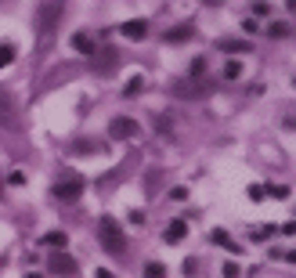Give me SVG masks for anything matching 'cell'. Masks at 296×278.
Returning a JSON list of instances; mask_svg holds the SVG:
<instances>
[{"label": "cell", "mask_w": 296, "mask_h": 278, "mask_svg": "<svg viewBox=\"0 0 296 278\" xmlns=\"http://www.w3.org/2000/svg\"><path fill=\"white\" fill-rule=\"evenodd\" d=\"M25 278H44V274H36V271H33V274H25Z\"/></svg>", "instance_id": "cell-30"}, {"label": "cell", "mask_w": 296, "mask_h": 278, "mask_svg": "<svg viewBox=\"0 0 296 278\" xmlns=\"http://www.w3.org/2000/svg\"><path fill=\"white\" fill-rule=\"evenodd\" d=\"M62 15H65V0H44V4L36 8V33L40 36H51Z\"/></svg>", "instance_id": "cell-2"}, {"label": "cell", "mask_w": 296, "mask_h": 278, "mask_svg": "<svg viewBox=\"0 0 296 278\" xmlns=\"http://www.w3.org/2000/svg\"><path fill=\"white\" fill-rule=\"evenodd\" d=\"M119 65V51L116 47H101V51H94V69L105 76V72H112Z\"/></svg>", "instance_id": "cell-8"}, {"label": "cell", "mask_w": 296, "mask_h": 278, "mask_svg": "<svg viewBox=\"0 0 296 278\" xmlns=\"http://www.w3.org/2000/svg\"><path fill=\"white\" fill-rule=\"evenodd\" d=\"M145 33H148V22H141V18H134V22L123 25V36H130V40H141Z\"/></svg>", "instance_id": "cell-13"}, {"label": "cell", "mask_w": 296, "mask_h": 278, "mask_svg": "<svg viewBox=\"0 0 296 278\" xmlns=\"http://www.w3.org/2000/svg\"><path fill=\"white\" fill-rule=\"evenodd\" d=\"M202 69H206V62H202V58H195V62H192V76H202Z\"/></svg>", "instance_id": "cell-24"}, {"label": "cell", "mask_w": 296, "mask_h": 278, "mask_svg": "<svg viewBox=\"0 0 296 278\" xmlns=\"http://www.w3.org/2000/svg\"><path fill=\"white\" fill-rule=\"evenodd\" d=\"M267 36L271 40H282V36H289V25L285 22H275V25H267Z\"/></svg>", "instance_id": "cell-18"}, {"label": "cell", "mask_w": 296, "mask_h": 278, "mask_svg": "<svg viewBox=\"0 0 296 278\" xmlns=\"http://www.w3.org/2000/svg\"><path fill=\"white\" fill-rule=\"evenodd\" d=\"M47 271H51V274H76V260H72V253H65V249H51V257H47Z\"/></svg>", "instance_id": "cell-4"}, {"label": "cell", "mask_w": 296, "mask_h": 278, "mask_svg": "<svg viewBox=\"0 0 296 278\" xmlns=\"http://www.w3.org/2000/svg\"><path fill=\"white\" fill-rule=\"evenodd\" d=\"M145 278H166V267L155 264V260H148V264H145Z\"/></svg>", "instance_id": "cell-17"}, {"label": "cell", "mask_w": 296, "mask_h": 278, "mask_svg": "<svg viewBox=\"0 0 296 278\" xmlns=\"http://www.w3.org/2000/svg\"><path fill=\"white\" fill-rule=\"evenodd\" d=\"M15 62V44H0V69H8Z\"/></svg>", "instance_id": "cell-16"}, {"label": "cell", "mask_w": 296, "mask_h": 278, "mask_svg": "<svg viewBox=\"0 0 296 278\" xmlns=\"http://www.w3.org/2000/svg\"><path fill=\"white\" fill-rule=\"evenodd\" d=\"M72 47H76L79 54H94V51H98V44L91 40V33H76V36H72Z\"/></svg>", "instance_id": "cell-9"}, {"label": "cell", "mask_w": 296, "mask_h": 278, "mask_svg": "<svg viewBox=\"0 0 296 278\" xmlns=\"http://www.w3.org/2000/svg\"><path fill=\"white\" fill-rule=\"evenodd\" d=\"M166 44H181V40H192V25H174V29H166Z\"/></svg>", "instance_id": "cell-12"}, {"label": "cell", "mask_w": 296, "mask_h": 278, "mask_svg": "<svg viewBox=\"0 0 296 278\" xmlns=\"http://www.w3.org/2000/svg\"><path fill=\"white\" fill-rule=\"evenodd\" d=\"M271 231H275V228H271V224H267V228H257V231H253V238H267V235H271Z\"/></svg>", "instance_id": "cell-26"}, {"label": "cell", "mask_w": 296, "mask_h": 278, "mask_svg": "<svg viewBox=\"0 0 296 278\" xmlns=\"http://www.w3.org/2000/svg\"><path fill=\"white\" fill-rule=\"evenodd\" d=\"M209 91H213V84L202 79V76H188V79H181V84H174V98H181V101H199Z\"/></svg>", "instance_id": "cell-3"}, {"label": "cell", "mask_w": 296, "mask_h": 278, "mask_svg": "<svg viewBox=\"0 0 296 278\" xmlns=\"http://www.w3.org/2000/svg\"><path fill=\"white\" fill-rule=\"evenodd\" d=\"M138 91H141V76H134V79H130V84H126V87H123V94H126V98H130V94H138Z\"/></svg>", "instance_id": "cell-22"}, {"label": "cell", "mask_w": 296, "mask_h": 278, "mask_svg": "<svg viewBox=\"0 0 296 278\" xmlns=\"http://www.w3.org/2000/svg\"><path fill=\"white\" fill-rule=\"evenodd\" d=\"M72 148H76V152H94V148H98V145H94V141H76V145H72Z\"/></svg>", "instance_id": "cell-23"}, {"label": "cell", "mask_w": 296, "mask_h": 278, "mask_svg": "<svg viewBox=\"0 0 296 278\" xmlns=\"http://www.w3.org/2000/svg\"><path fill=\"white\" fill-rule=\"evenodd\" d=\"M184 235H188V220H184V217H177L170 228H166V242H181Z\"/></svg>", "instance_id": "cell-10"}, {"label": "cell", "mask_w": 296, "mask_h": 278, "mask_svg": "<svg viewBox=\"0 0 296 278\" xmlns=\"http://www.w3.org/2000/svg\"><path fill=\"white\" fill-rule=\"evenodd\" d=\"M40 246H55V249H65V246H69V235H65V231H47L44 238H40Z\"/></svg>", "instance_id": "cell-11"}, {"label": "cell", "mask_w": 296, "mask_h": 278, "mask_svg": "<svg viewBox=\"0 0 296 278\" xmlns=\"http://www.w3.org/2000/svg\"><path fill=\"white\" fill-rule=\"evenodd\" d=\"M138 134V119H130V116H116L112 123H109V137L112 141H126V137H134Z\"/></svg>", "instance_id": "cell-5"}, {"label": "cell", "mask_w": 296, "mask_h": 278, "mask_svg": "<svg viewBox=\"0 0 296 278\" xmlns=\"http://www.w3.org/2000/svg\"><path fill=\"white\" fill-rule=\"evenodd\" d=\"M83 195V177H72V181H58L55 184V199L58 203H76Z\"/></svg>", "instance_id": "cell-6"}, {"label": "cell", "mask_w": 296, "mask_h": 278, "mask_svg": "<svg viewBox=\"0 0 296 278\" xmlns=\"http://www.w3.org/2000/svg\"><path fill=\"white\" fill-rule=\"evenodd\" d=\"M170 195H174V199H177V203H184V199H188V188H174V191H170Z\"/></svg>", "instance_id": "cell-25"}, {"label": "cell", "mask_w": 296, "mask_h": 278, "mask_svg": "<svg viewBox=\"0 0 296 278\" xmlns=\"http://www.w3.org/2000/svg\"><path fill=\"white\" fill-rule=\"evenodd\" d=\"M249 203H264V188L260 184H249Z\"/></svg>", "instance_id": "cell-21"}, {"label": "cell", "mask_w": 296, "mask_h": 278, "mask_svg": "<svg viewBox=\"0 0 296 278\" xmlns=\"http://www.w3.org/2000/svg\"><path fill=\"white\" fill-rule=\"evenodd\" d=\"M264 195H275V199H289V184H271V188H264Z\"/></svg>", "instance_id": "cell-19"}, {"label": "cell", "mask_w": 296, "mask_h": 278, "mask_svg": "<svg viewBox=\"0 0 296 278\" xmlns=\"http://www.w3.org/2000/svg\"><path fill=\"white\" fill-rule=\"evenodd\" d=\"M98 238H101V249H105V253H112V257H123V249H126V235H123L119 220H112V217H101V224H98Z\"/></svg>", "instance_id": "cell-1"}, {"label": "cell", "mask_w": 296, "mask_h": 278, "mask_svg": "<svg viewBox=\"0 0 296 278\" xmlns=\"http://www.w3.org/2000/svg\"><path fill=\"white\" fill-rule=\"evenodd\" d=\"M130 224H145V210H134L130 213Z\"/></svg>", "instance_id": "cell-27"}, {"label": "cell", "mask_w": 296, "mask_h": 278, "mask_svg": "<svg viewBox=\"0 0 296 278\" xmlns=\"http://www.w3.org/2000/svg\"><path fill=\"white\" fill-rule=\"evenodd\" d=\"M94 278H116V274H112L109 267H98V271H94Z\"/></svg>", "instance_id": "cell-29"}, {"label": "cell", "mask_w": 296, "mask_h": 278, "mask_svg": "<svg viewBox=\"0 0 296 278\" xmlns=\"http://www.w3.org/2000/svg\"><path fill=\"white\" fill-rule=\"evenodd\" d=\"M0 127H18V108H15V98L0 87Z\"/></svg>", "instance_id": "cell-7"}, {"label": "cell", "mask_w": 296, "mask_h": 278, "mask_svg": "<svg viewBox=\"0 0 296 278\" xmlns=\"http://www.w3.org/2000/svg\"><path fill=\"white\" fill-rule=\"evenodd\" d=\"M221 51H228V54H242V51H249V44H246V40H221Z\"/></svg>", "instance_id": "cell-14"}, {"label": "cell", "mask_w": 296, "mask_h": 278, "mask_svg": "<svg viewBox=\"0 0 296 278\" xmlns=\"http://www.w3.org/2000/svg\"><path fill=\"white\" fill-rule=\"evenodd\" d=\"M209 238H213V242H217V246H228L231 253H242V249H238V246L231 242V238H228V231H209Z\"/></svg>", "instance_id": "cell-15"}, {"label": "cell", "mask_w": 296, "mask_h": 278, "mask_svg": "<svg viewBox=\"0 0 296 278\" xmlns=\"http://www.w3.org/2000/svg\"><path fill=\"white\" fill-rule=\"evenodd\" d=\"M238 76H242V65L238 62H228L224 65V79H238Z\"/></svg>", "instance_id": "cell-20"}, {"label": "cell", "mask_w": 296, "mask_h": 278, "mask_svg": "<svg viewBox=\"0 0 296 278\" xmlns=\"http://www.w3.org/2000/svg\"><path fill=\"white\" fill-rule=\"evenodd\" d=\"M224 278H238V267L235 264H224Z\"/></svg>", "instance_id": "cell-28"}]
</instances>
